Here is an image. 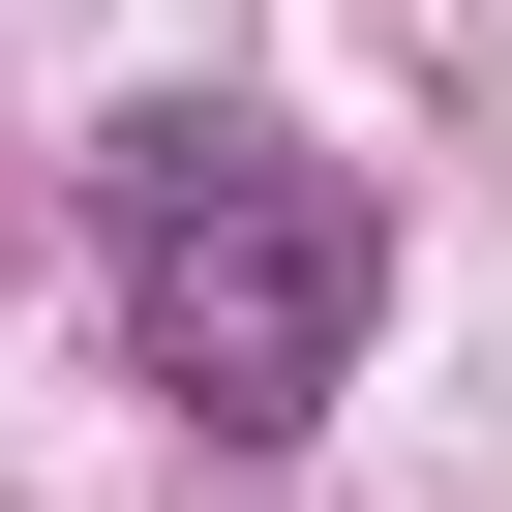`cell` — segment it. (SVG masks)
<instances>
[{
  "label": "cell",
  "mask_w": 512,
  "mask_h": 512,
  "mask_svg": "<svg viewBox=\"0 0 512 512\" xmlns=\"http://www.w3.org/2000/svg\"><path fill=\"white\" fill-rule=\"evenodd\" d=\"M91 211H121V362H151L211 452H302V422L362 392L392 241H362V181H332L302 121H211V91H151V121L91 151Z\"/></svg>",
  "instance_id": "obj_1"
},
{
  "label": "cell",
  "mask_w": 512,
  "mask_h": 512,
  "mask_svg": "<svg viewBox=\"0 0 512 512\" xmlns=\"http://www.w3.org/2000/svg\"><path fill=\"white\" fill-rule=\"evenodd\" d=\"M0 241H31V211H0Z\"/></svg>",
  "instance_id": "obj_2"
}]
</instances>
